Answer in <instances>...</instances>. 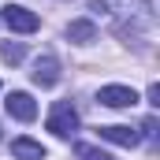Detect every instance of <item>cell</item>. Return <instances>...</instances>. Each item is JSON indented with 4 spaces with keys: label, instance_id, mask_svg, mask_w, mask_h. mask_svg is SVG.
<instances>
[{
    "label": "cell",
    "instance_id": "cell-1",
    "mask_svg": "<svg viewBox=\"0 0 160 160\" xmlns=\"http://www.w3.org/2000/svg\"><path fill=\"white\" fill-rule=\"evenodd\" d=\"M97 11H108L116 19H142V22H153V4L149 0H93Z\"/></svg>",
    "mask_w": 160,
    "mask_h": 160
},
{
    "label": "cell",
    "instance_id": "cell-2",
    "mask_svg": "<svg viewBox=\"0 0 160 160\" xmlns=\"http://www.w3.org/2000/svg\"><path fill=\"white\" fill-rule=\"evenodd\" d=\"M48 130H52L56 138H75V134H78V112H75L71 101H56V104H52V112H48Z\"/></svg>",
    "mask_w": 160,
    "mask_h": 160
},
{
    "label": "cell",
    "instance_id": "cell-3",
    "mask_svg": "<svg viewBox=\"0 0 160 160\" xmlns=\"http://www.w3.org/2000/svg\"><path fill=\"white\" fill-rule=\"evenodd\" d=\"M4 22H8V30H15V34H34L41 26V19L30 8H22V4H8V8H4Z\"/></svg>",
    "mask_w": 160,
    "mask_h": 160
},
{
    "label": "cell",
    "instance_id": "cell-4",
    "mask_svg": "<svg viewBox=\"0 0 160 160\" xmlns=\"http://www.w3.org/2000/svg\"><path fill=\"white\" fill-rule=\"evenodd\" d=\"M30 78H34V86H41V89L56 86V82H60V60H56L52 52L38 56V60H34V71H30Z\"/></svg>",
    "mask_w": 160,
    "mask_h": 160
},
{
    "label": "cell",
    "instance_id": "cell-5",
    "mask_svg": "<svg viewBox=\"0 0 160 160\" xmlns=\"http://www.w3.org/2000/svg\"><path fill=\"white\" fill-rule=\"evenodd\" d=\"M8 116L11 119H19V123H34L38 119V104H34V97L30 93H22V89H15V93H8Z\"/></svg>",
    "mask_w": 160,
    "mask_h": 160
},
{
    "label": "cell",
    "instance_id": "cell-6",
    "mask_svg": "<svg viewBox=\"0 0 160 160\" xmlns=\"http://www.w3.org/2000/svg\"><path fill=\"white\" fill-rule=\"evenodd\" d=\"M97 101H101L104 108H134V104H138V93H134L130 86H101Z\"/></svg>",
    "mask_w": 160,
    "mask_h": 160
},
{
    "label": "cell",
    "instance_id": "cell-7",
    "mask_svg": "<svg viewBox=\"0 0 160 160\" xmlns=\"http://www.w3.org/2000/svg\"><path fill=\"white\" fill-rule=\"evenodd\" d=\"M97 134H101L104 142H112V145H123V149H134V145L142 142V134H138V130L119 127V123H112V127H97Z\"/></svg>",
    "mask_w": 160,
    "mask_h": 160
},
{
    "label": "cell",
    "instance_id": "cell-8",
    "mask_svg": "<svg viewBox=\"0 0 160 160\" xmlns=\"http://www.w3.org/2000/svg\"><path fill=\"white\" fill-rule=\"evenodd\" d=\"M11 157L15 160H45V145L34 138H15L11 142Z\"/></svg>",
    "mask_w": 160,
    "mask_h": 160
},
{
    "label": "cell",
    "instance_id": "cell-9",
    "mask_svg": "<svg viewBox=\"0 0 160 160\" xmlns=\"http://www.w3.org/2000/svg\"><path fill=\"white\" fill-rule=\"evenodd\" d=\"M67 38L75 41V45L97 41V22H93V19H75V22H67Z\"/></svg>",
    "mask_w": 160,
    "mask_h": 160
},
{
    "label": "cell",
    "instance_id": "cell-10",
    "mask_svg": "<svg viewBox=\"0 0 160 160\" xmlns=\"http://www.w3.org/2000/svg\"><path fill=\"white\" fill-rule=\"evenodd\" d=\"M75 157L78 160H116L112 153H104V149H97V145H82V142L75 145Z\"/></svg>",
    "mask_w": 160,
    "mask_h": 160
},
{
    "label": "cell",
    "instance_id": "cell-11",
    "mask_svg": "<svg viewBox=\"0 0 160 160\" xmlns=\"http://www.w3.org/2000/svg\"><path fill=\"white\" fill-rule=\"evenodd\" d=\"M0 56H4L8 63H19V60L26 56V48H22L19 41H8V45H0Z\"/></svg>",
    "mask_w": 160,
    "mask_h": 160
},
{
    "label": "cell",
    "instance_id": "cell-12",
    "mask_svg": "<svg viewBox=\"0 0 160 160\" xmlns=\"http://www.w3.org/2000/svg\"><path fill=\"white\" fill-rule=\"evenodd\" d=\"M149 104H160V86H149Z\"/></svg>",
    "mask_w": 160,
    "mask_h": 160
}]
</instances>
